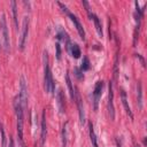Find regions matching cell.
Returning a JSON list of instances; mask_svg holds the SVG:
<instances>
[{"instance_id": "d6986e66", "label": "cell", "mask_w": 147, "mask_h": 147, "mask_svg": "<svg viewBox=\"0 0 147 147\" xmlns=\"http://www.w3.org/2000/svg\"><path fill=\"white\" fill-rule=\"evenodd\" d=\"M57 39H61V40H65V42L68 44L69 42V37L68 34L65 33V31H63L62 29H59V32H57Z\"/></svg>"}, {"instance_id": "8992f818", "label": "cell", "mask_w": 147, "mask_h": 147, "mask_svg": "<svg viewBox=\"0 0 147 147\" xmlns=\"http://www.w3.org/2000/svg\"><path fill=\"white\" fill-rule=\"evenodd\" d=\"M108 111L110 119L114 121L115 118V108H114V90H113V83L109 82L108 85Z\"/></svg>"}, {"instance_id": "d4e9b609", "label": "cell", "mask_w": 147, "mask_h": 147, "mask_svg": "<svg viewBox=\"0 0 147 147\" xmlns=\"http://www.w3.org/2000/svg\"><path fill=\"white\" fill-rule=\"evenodd\" d=\"M136 56H137V57H138V59H139V60L141 61V63H142V65L145 67V61H144V59L141 57V55H140V54H136Z\"/></svg>"}, {"instance_id": "52a82bcc", "label": "cell", "mask_w": 147, "mask_h": 147, "mask_svg": "<svg viewBox=\"0 0 147 147\" xmlns=\"http://www.w3.org/2000/svg\"><path fill=\"white\" fill-rule=\"evenodd\" d=\"M102 88H103V82H96L95 86H94V91H93V103H94V109H98V103H99V99L102 94Z\"/></svg>"}, {"instance_id": "ac0fdd59", "label": "cell", "mask_w": 147, "mask_h": 147, "mask_svg": "<svg viewBox=\"0 0 147 147\" xmlns=\"http://www.w3.org/2000/svg\"><path fill=\"white\" fill-rule=\"evenodd\" d=\"M10 6H11V11H13V17H14V23L16 29H18V23H17V8H16V2L15 1H10Z\"/></svg>"}, {"instance_id": "cb8c5ba5", "label": "cell", "mask_w": 147, "mask_h": 147, "mask_svg": "<svg viewBox=\"0 0 147 147\" xmlns=\"http://www.w3.org/2000/svg\"><path fill=\"white\" fill-rule=\"evenodd\" d=\"M75 72H76V76L78 77V79H83L84 78V76L82 75V71L79 69H75Z\"/></svg>"}, {"instance_id": "30bf717a", "label": "cell", "mask_w": 147, "mask_h": 147, "mask_svg": "<svg viewBox=\"0 0 147 147\" xmlns=\"http://www.w3.org/2000/svg\"><path fill=\"white\" fill-rule=\"evenodd\" d=\"M46 134H47L46 114H45V111H42V115H41V133H40V141H41V145H44V144H45V140H46Z\"/></svg>"}, {"instance_id": "9a60e30c", "label": "cell", "mask_w": 147, "mask_h": 147, "mask_svg": "<svg viewBox=\"0 0 147 147\" xmlns=\"http://www.w3.org/2000/svg\"><path fill=\"white\" fill-rule=\"evenodd\" d=\"M65 82H67V86H68V90H69V93H70V98L75 101V93H76V91L72 87V83H71V79H70V76H69L68 72L65 74Z\"/></svg>"}, {"instance_id": "7402d4cb", "label": "cell", "mask_w": 147, "mask_h": 147, "mask_svg": "<svg viewBox=\"0 0 147 147\" xmlns=\"http://www.w3.org/2000/svg\"><path fill=\"white\" fill-rule=\"evenodd\" d=\"M0 137H1V147H6V136L2 124L0 123Z\"/></svg>"}, {"instance_id": "484cf974", "label": "cell", "mask_w": 147, "mask_h": 147, "mask_svg": "<svg viewBox=\"0 0 147 147\" xmlns=\"http://www.w3.org/2000/svg\"><path fill=\"white\" fill-rule=\"evenodd\" d=\"M9 147H15V145H14V140H13L11 137H9Z\"/></svg>"}, {"instance_id": "44dd1931", "label": "cell", "mask_w": 147, "mask_h": 147, "mask_svg": "<svg viewBox=\"0 0 147 147\" xmlns=\"http://www.w3.org/2000/svg\"><path fill=\"white\" fill-rule=\"evenodd\" d=\"M88 69H90V61H88V59L85 56V57H83L82 65H80V70H82V71H86V70H88Z\"/></svg>"}, {"instance_id": "3957f363", "label": "cell", "mask_w": 147, "mask_h": 147, "mask_svg": "<svg viewBox=\"0 0 147 147\" xmlns=\"http://www.w3.org/2000/svg\"><path fill=\"white\" fill-rule=\"evenodd\" d=\"M18 98H20V102L22 106L23 111L25 113V110L28 109V87L25 84V79L23 76H21V83H20V93H18Z\"/></svg>"}, {"instance_id": "7a4b0ae2", "label": "cell", "mask_w": 147, "mask_h": 147, "mask_svg": "<svg viewBox=\"0 0 147 147\" xmlns=\"http://www.w3.org/2000/svg\"><path fill=\"white\" fill-rule=\"evenodd\" d=\"M14 107H15L16 119H17V136H18V140H20V142H23V118H24V111L22 109L18 95L15 98Z\"/></svg>"}, {"instance_id": "9c48e42d", "label": "cell", "mask_w": 147, "mask_h": 147, "mask_svg": "<svg viewBox=\"0 0 147 147\" xmlns=\"http://www.w3.org/2000/svg\"><path fill=\"white\" fill-rule=\"evenodd\" d=\"M76 93H75V102L77 103V107H78V113H79V119H80V123L84 124L85 123V115H84V107H83V101H82V98L79 95V92L77 90H75Z\"/></svg>"}, {"instance_id": "83f0119b", "label": "cell", "mask_w": 147, "mask_h": 147, "mask_svg": "<svg viewBox=\"0 0 147 147\" xmlns=\"http://www.w3.org/2000/svg\"><path fill=\"white\" fill-rule=\"evenodd\" d=\"M21 144V147H25V145H24V142H20Z\"/></svg>"}, {"instance_id": "4316f807", "label": "cell", "mask_w": 147, "mask_h": 147, "mask_svg": "<svg viewBox=\"0 0 147 147\" xmlns=\"http://www.w3.org/2000/svg\"><path fill=\"white\" fill-rule=\"evenodd\" d=\"M116 144H117V147H122V146H121V142H119V140H118V139L116 140Z\"/></svg>"}, {"instance_id": "5b68a950", "label": "cell", "mask_w": 147, "mask_h": 147, "mask_svg": "<svg viewBox=\"0 0 147 147\" xmlns=\"http://www.w3.org/2000/svg\"><path fill=\"white\" fill-rule=\"evenodd\" d=\"M28 32H29V17L24 16L23 18V24H22V30H21V37H20V49L23 51L24 46H25V40L28 37Z\"/></svg>"}, {"instance_id": "7c38bea8", "label": "cell", "mask_w": 147, "mask_h": 147, "mask_svg": "<svg viewBox=\"0 0 147 147\" xmlns=\"http://www.w3.org/2000/svg\"><path fill=\"white\" fill-rule=\"evenodd\" d=\"M121 99H122V103H123V106H124V109H125V111H126V114L130 116V118L132 119L133 118V114H132V111H131V108H130V106H129V102H127V98H126V93L122 90L121 91Z\"/></svg>"}, {"instance_id": "ba28073f", "label": "cell", "mask_w": 147, "mask_h": 147, "mask_svg": "<svg viewBox=\"0 0 147 147\" xmlns=\"http://www.w3.org/2000/svg\"><path fill=\"white\" fill-rule=\"evenodd\" d=\"M69 17H70V20H71V22L74 23V25H75V28L77 29V31H78V33H79V36H80V38L83 39V40H85V30H84V28H83V25H82V23L78 21V18L74 15V14H71L70 11L67 14Z\"/></svg>"}, {"instance_id": "ffe728a7", "label": "cell", "mask_w": 147, "mask_h": 147, "mask_svg": "<svg viewBox=\"0 0 147 147\" xmlns=\"http://www.w3.org/2000/svg\"><path fill=\"white\" fill-rule=\"evenodd\" d=\"M67 125L68 123H65L62 127V136H61V139H62V147H65L67 146Z\"/></svg>"}, {"instance_id": "5bb4252c", "label": "cell", "mask_w": 147, "mask_h": 147, "mask_svg": "<svg viewBox=\"0 0 147 147\" xmlns=\"http://www.w3.org/2000/svg\"><path fill=\"white\" fill-rule=\"evenodd\" d=\"M91 20H93V22H94L95 30H96L98 34H99L100 37H102V36H103V32H102V25H101V23H100L99 17H98L95 14H93V15H92V17H91Z\"/></svg>"}, {"instance_id": "e0dca14e", "label": "cell", "mask_w": 147, "mask_h": 147, "mask_svg": "<svg viewBox=\"0 0 147 147\" xmlns=\"http://www.w3.org/2000/svg\"><path fill=\"white\" fill-rule=\"evenodd\" d=\"M137 94H138V106L139 108H142V90H141L140 82H138L137 84Z\"/></svg>"}, {"instance_id": "8fae6325", "label": "cell", "mask_w": 147, "mask_h": 147, "mask_svg": "<svg viewBox=\"0 0 147 147\" xmlns=\"http://www.w3.org/2000/svg\"><path fill=\"white\" fill-rule=\"evenodd\" d=\"M56 103H57V108H59L60 113L63 114L64 109H65V106H64V96H63L62 90H59L57 93H56Z\"/></svg>"}, {"instance_id": "6da1fadb", "label": "cell", "mask_w": 147, "mask_h": 147, "mask_svg": "<svg viewBox=\"0 0 147 147\" xmlns=\"http://www.w3.org/2000/svg\"><path fill=\"white\" fill-rule=\"evenodd\" d=\"M44 84H45V90L47 93H53L55 88V84L52 77V72L49 69V63H48V54L45 51L44 52Z\"/></svg>"}, {"instance_id": "4fadbf2b", "label": "cell", "mask_w": 147, "mask_h": 147, "mask_svg": "<svg viewBox=\"0 0 147 147\" xmlns=\"http://www.w3.org/2000/svg\"><path fill=\"white\" fill-rule=\"evenodd\" d=\"M67 45H68L67 48H68V51L71 52V55L75 59H78L80 56V48H79V46L77 44H70V42H68Z\"/></svg>"}, {"instance_id": "603a6c76", "label": "cell", "mask_w": 147, "mask_h": 147, "mask_svg": "<svg viewBox=\"0 0 147 147\" xmlns=\"http://www.w3.org/2000/svg\"><path fill=\"white\" fill-rule=\"evenodd\" d=\"M55 49H56V59L57 60H60L61 59V47H60V44L59 42H56L55 44Z\"/></svg>"}, {"instance_id": "277c9868", "label": "cell", "mask_w": 147, "mask_h": 147, "mask_svg": "<svg viewBox=\"0 0 147 147\" xmlns=\"http://www.w3.org/2000/svg\"><path fill=\"white\" fill-rule=\"evenodd\" d=\"M0 26H1V32H2V36H3V46H5V51H6V53H8L9 49H10V42H9V34H8V28H7V22H6L5 14L1 15Z\"/></svg>"}, {"instance_id": "2e32d148", "label": "cell", "mask_w": 147, "mask_h": 147, "mask_svg": "<svg viewBox=\"0 0 147 147\" xmlns=\"http://www.w3.org/2000/svg\"><path fill=\"white\" fill-rule=\"evenodd\" d=\"M88 129H90V138H91V141H92L93 147H99V146H98V141H96V137H95V133H94L93 124H92V123H90Z\"/></svg>"}]
</instances>
